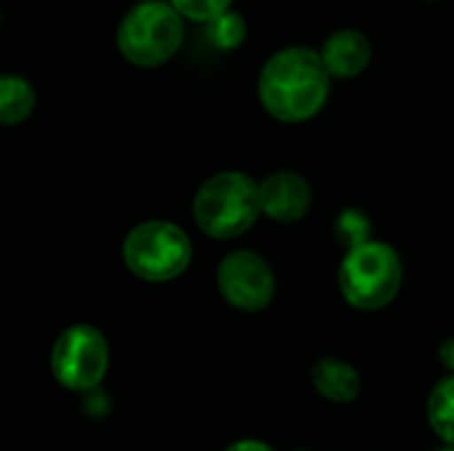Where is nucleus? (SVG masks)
<instances>
[{"label":"nucleus","instance_id":"1","mask_svg":"<svg viewBox=\"0 0 454 451\" xmlns=\"http://www.w3.org/2000/svg\"><path fill=\"white\" fill-rule=\"evenodd\" d=\"M330 77L322 53L311 48H285L266 61L258 93L271 117L282 122H303L325 106Z\"/></svg>","mask_w":454,"mask_h":451},{"label":"nucleus","instance_id":"2","mask_svg":"<svg viewBox=\"0 0 454 451\" xmlns=\"http://www.w3.org/2000/svg\"><path fill=\"white\" fill-rule=\"evenodd\" d=\"M261 215V183L245 173H218L194 197V221L213 239L245 234Z\"/></svg>","mask_w":454,"mask_h":451},{"label":"nucleus","instance_id":"3","mask_svg":"<svg viewBox=\"0 0 454 451\" xmlns=\"http://www.w3.org/2000/svg\"><path fill=\"white\" fill-rule=\"evenodd\" d=\"M402 260L394 247L383 242H364L340 263L338 284L343 298L362 311H378L388 306L402 287Z\"/></svg>","mask_w":454,"mask_h":451},{"label":"nucleus","instance_id":"4","mask_svg":"<svg viewBox=\"0 0 454 451\" xmlns=\"http://www.w3.org/2000/svg\"><path fill=\"white\" fill-rule=\"evenodd\" d=\"M184 40L181 13L162 0H146L128 11L117 29L120 53L138 66H157L176 56Z\"/></svg>","mask_w":454,"mask_h":451},{"label":"nucleus","instance_id":"5","mask_svg":"<svg viewBox=\"0 0 454 451\" xmlns=\"http://www.w3.org/2000/svg\"><path fill=\"white\" fill-rule=\"evenodd\" d=\"M122 260L144 282H170L186 271L192 242L176 223L146 221L125 237Z\"/></svg>","mask_w":454,"mask_h":451},{"label":"nucleus","instance_id":"6","mask_svg":"<svg viewBox=\"0 0 454 451\" xmlns=\"http://www.w3.org/2000/svg\"><path fill=\"white\" fill-rule=\"evenodd\" d=\"M109 367V348L96 327L74 324L64 330L51 354L53 377L69 391H93Z\"/></svg>","mask_w":454,"mask_h":451},{"label":"nucleus","instance_id":"7","mask_svg":"<svg viewBox=\"0 0 454 451\" xmlns=\"http://www.w3.org/2000/svg\"><path fill=\"white\" fill-rule=\"evenodd\" d=\"M218 290L239 311H261L274 298V271L253 250H237L218 266Z\"/></svg>","mask_w":454,"mask_h":451},{"label":"nucleus","instance_id":"8","mask_svg":"<svg viewBox=\"0 0 454 451\" xmlns=\"http://www.w3.org/2000/svg\"><path fill=\"white\" fill-rule=\"evenodd\" d=\"M309 207L311 189L298 173L282 170L261 181V213H266L271 221H301L309 213Z\"/></svg>","mask_w":454,"mask_h":451},{"label":"nucleus","instance_id":"9","mask_svg":"<svg viewBox=\"0 0 454 451\" xmlns=\"http://www.w3.org/2000/svg\"><path fill=\"white\" fill-rule=\"evenodd\" d=\"M372 58L370 40L356 29H340L327 37L322 48V61L333 77H356Z\"/></svg>","mask_w":454,"mask_h":451},{"label":"nucleus","instance_id":"10","mask_svg":"<svg viewBox=\"0 0 454 451\" xmlns=\"http://www.w3.org/2000/svg\"><path fill=\"white\" fill-rule=\"evenodd\" d=\"M311 380H314V388L325 399H330L335 404H351L359 396V391H362L359 372L351 364L340 362V359H322V362H317L314 372H311Z\"/></svg>","mask_w":454,"mask_h":451},{"label":"nucleus","instance_id":"11","mask_svg":"<svg viewBox=\"0 0 454 451\" xmlns=\"http://www.w3.org/2000/svg\"><path fill=\"white\" fill-rule=\"evenodd\" d=\"M35 106V90L24 77L5 74L0 80V120L5 125H16L29 117Z\"/></svg>","mask_w":454,"mask_h":451},{"label":"nucleus","instance_id":"12","mask_svg":"<svg viewBox=\"0 0 454 451\" xmlns=\"http://www.w3.org/2000/svg\"><path fill=\"white\" fill-rule=\"evenodd\" d=\"M428 420L436 436L454 447V377L442 380L428 399Z\"/></svg>","mask_w":454,"mask_h":451},{"label":"nucleus","instance_id":"13","mask_svg":"<svg viewBox=\"0 0 454 451\" xmlns=\"http://www.w3.org/2000/svg\"><path fill=\"white\" fill-rule=\"evenodd\" d=\"M247 35V24L237 11H226L221 16H215L213 21H207V40L213 45H218L221 51H231L237 45H242Z\"/></svg>","mask_w":454,"mask_h":451},{"label":"nucleus","instance_id":"14","mask_svg":"<svg viewBox=\"0 0 454 451\" xmlns=\"http://www.w3.org/2000/svg\"><path fill=\"white\" fill-rule=\"evenodd\" d=\"M370 229H372V226H370L367 215L359 213V210H346V213L338 218V223H335L338 239L346 242L348 250H354V247L370 242V239H367V237H370Z\"/></svg>","mask_w":454,"mask_h":451},{"label":"nucleus","instance_id":"15","mask_svg":"<svg viewBox=\"0 0 454 451\" xmlns=\"http://www.w3.org/2000/svg\"><path fill=\"white\" fill-rule=\"evenodd\" d=\"M170 5L181 13V16H186V19H192V21H213L215 16H221V13H226L229 11V5H231V0H170Z\"/></svg>","mask_w":454,"mask_h":451},{"label":"nucleus","instance_id":"16","mask_svg":"<svg viewBox=\"0 0 454 451\" xmlns=\"http://www.w3.org/2000/svg\"><path fill=\"white\" fill-rule=\"evenodd\" d=\"M226 451H274L271 447H266L263 441H237L231 444Z\"/></svg>","mask_w":454,"mask_h":451},{"label":"nucleus","instance_id":"17","mask_svg":"<svg viewBox=\"0 0 454 451\" xmlns=\"http://www.w3.org/2000/svg\"><path fill=\"white\" fill-rule=\"evenodd\" d=\"M439 359L444 362V367L454 369V338L452 340H444L442 348H439Z\"/></svg>","mask_w":454,"mask_h":451},{"label":"nucleus","instance_id":"18","mask_svg":"<svg viewBox=\"0 0 454 451\" xmlns=\"http://www.w3.org/2000/svg\"><path fill=\"white\" fill-rule=\"evenodd\" d=\"M439 451H454V447H450V444H447V447H444V449H439Z\"/></svg>","mask_w":454,"mask_h":451}]
</instances>
